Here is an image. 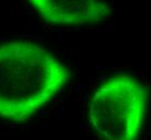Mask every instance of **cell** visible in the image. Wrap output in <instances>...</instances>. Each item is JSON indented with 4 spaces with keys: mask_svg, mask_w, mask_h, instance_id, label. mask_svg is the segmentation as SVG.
Masks as SVG:
<instances>
[{
    "mask_svg": "<svg viewBox=\"0 0 151 140\" xmlns=\"http://www.w3.org/2000/svg\"><path fill=\"white\" fill-rule=\"evenodd\" d=\"M148 105L145 84L129 75H113L97 87L90 100V123L101 140H138Z\"/></svg>",
    "mask_w": 151,
    "mask_h": 140,
    "instance_id": "cell-2",
    "label": "cell"
},
{
    "mask_svg": "<svg viewBox=\"0 0 151 140\" xmlns=\"http://www.w3.org/2000/svg\"><path fill=\"white\" fill-rule=\"evenodd\" d=\"M69 79L68 67L34 42L0 44V118L29 120L60 93Z\"/></svg>",
    "mask_w": 151,
    "mask_h": 140,
    "instance_id": "cell-1",
    "label": "cell"
},
{
    "mask_svg": "<svg viewBox=\"0 0 151 140\" xmlns=\"http://www.w3.org/2000/svg\"><path fill=\"white\" fill-rule=\"evenodd\" d=\"M47 22L56 25H95L108 19L112 8L105 0H28Z\"/></svg>",
    "mask_w": 151,
    "mask_h": 140,
    "instance_id": "cell-3",
    "label": "cell"
}]
</instances>
